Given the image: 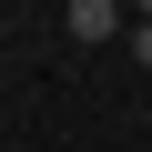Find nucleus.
I'll list each match as a JSON object with an SVG mask.
<instances>
[{"instance_id": "f257e3e1", "label": "nucleus", "mask_w": 152, "mask_h": 152, "mask_svg": "<svg viewBox=\"0 0 152 152\" xmlns=\"http://www.w3.org/2000/svg\"><path fill=\"white\" fill-rule=\"evenodd\" d=\"M71 41H132V10L122 0H71Z\"/></svg>"}, {"instance_id": "f03ea898", "label": "nucleus", "mask_w": 152, "mask_h": 152, "mask_svg": "<svg viewBox=\"0 0 152 152\" xmlns=\"http://www.w3.org/2000/svg\"><path fill=\"white\" fill-rule=\"evenodd\" d=\"M132 61H142V71H152V20H132Z\"/></svg>"}, {"instance_id": "7ed1b4c3", "label": "nucleus", "mask_w": 152, "mask_h": 152, "mask_svg": "<svg viewBox=\"0 0 152 152\" xmlns=\"http://www.w3.org/2000/svg\"><path fill=\"white\" fill-rule=\"evenodd\" d=\"M132 20H152V0H132Z\"/></svg>"}, {"instance_id": "20e7f679", "label": "nucleus", "mask_w": 152, "mask_h": 152, "mask_svg": "<svg viewBox=\"0 0 152 152\" xmlns=\"http://www.w3.org/2000/svg\"><path fill=\"white\" fill-rule=\"evenodd\" d=\"M122 10H132V0H122Z\"/></svg>"}]
</instances>
